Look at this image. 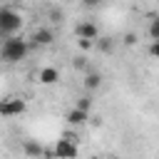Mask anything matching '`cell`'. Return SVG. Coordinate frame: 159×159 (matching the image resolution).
<instances>
[{"label": "cell", "mask_w": 159, "mask_h": 159, "mask_svg": "<svg viewBox=\"0 0 159 159\" xmlns=\"http://www.w3.org/2000/svg\"><path fill=\"white\" fill-rule=\"evenodd\" d=\"M27 42L17 35H10V37H2V45H0V60L7 62V65H15L20 60H25L27 55Z\"/></svg>", "instance_id": "6da1fadb"}, {"label": "cell", "mask_w": 159, "mask_h": 159, "mask_svg": "<svg viewBox=\"0 0 159 159\" xmlns=\"http://www.w3.org/2000/svg\"><path fill=\"white\" fill-rule=\"evenodd\" d=\"M22 27V15L12 7H0V37L17 35Z\"/></svg>", "instance_id": "7a4b0ae2"}, {"label": "cell", "mask_w": 159, "mask_h": 159, "mask_svg": "<svg viewBox=\"0 0 159 159\" xmlns=\"http://www.w3.org/2000/svg\"><path fill=\"white\" fill-rule=\"evenodd\" d=\"M25 109H27V104H25V99H20V97L0 99V117H20Z\"/></svg>", "instance_id": "3957f363"}, {"label": "cell", "mask_w": 159, "mask_h": 159, "mask_svg": "<svg viewBox=\"0 0 159 159\" xmlns=\"http://www.w3.org/2000/svg\"><path fill=\"white\" fill-rule=\"evenodd\" d=\"M55 157H60V159H72V157H77L80 154V147L75 144V139H70V137H65V139H57V144H55Z\"/></svg>", "instance_id": "277c9868"}, {"label": "cell", "mask_w": 159, "mask_h": 159, "mask_svg": "<svg viewBox=\"0 0 159 159\" xmlns=\"http://www.w3.org/2000/svg\"><path fill=\"white\" fill-rule=\"evenodd\" d=\"M67 124L70 127H84L87 124V119H89V109H82V107H72L70 112H67Z\"/></svg>", "instance_id": "5b68a950"}, {"label": "cell", "mask_w": 159, "mask_h": 159, "mask_svg": "<svg viewBox=\"0 0 159 159\" xmlns=\"http://www.w3.org/2000/svg\"><path fill=\"white\" fill-rule=\"evenodd\" d=\"M75 32H77V37H87V40H97L99 37V27L94 22H80L75 27Z\"/></svg>", "instance_id": "8992f818"}, {"label": "cell", "mask_w": 159, "mask_h": 159, "mask_svg": "<svg viewBox=\"0 0 159 159\" xmlns=\"http://www.w3.org/2000/svg\"><path fill=\"white\" fill-rule=\"evenodd\" d=\"M37 80H40V84H57L60 82V70L57 67H42L40 70V75H37Z\"/></svg>", "instance_id": "52a82bcc"}, {"label": "cell", "mask_w": 159, "mask_h": 159, "mask_svg": "<svg viewBox=\"0 0 159 159\" xmlns=\"http://www.w3.org/2000/svg\"><path fill=\"white\" fill-rule=\"evenodd\" d=\"M32 40H35V45H52L55 35H52V30H47V27H40V30H35Z\"/></svg>", "instance_id": "ba28073f"}, {"label": "cell", "mask_w": 159, "mask_h": 159, "mask_svg": "<svg viewBox=\"0 0 159 159\" xmlns=\"http://www.w3.org/2000/svg\"><path fill=\"white\" fill-rule=\"evenodd\" d=\"M22 149H25V154H27V157H42V154H45L42 144H37V142H32V139H27Z\"/></svg>", "instance_id": "9c48e42d"}, {"label": "cell", "mask_w": 159, "mask_h": 159, "mask_svg": "<svg viewBox=\"0 0 159 159\" xmlns=\"http://www.w3.org/2000/svg\"><path fill=\"white\" fill-rule=\"evenodd\" d=\"M99 84H102V75H99V72H89V75L84 77V87H87V89H97Z\"/></svg>", "instance_id": "30bf717a"}, {"label": "cell", "mask_w": 159, "mask_h": 159, "mask_svg": "<svg viewBox=\"0 0 159 159\" xmlns=\"http://www.w3.org/2000/svg\"><path fill=\"white\" fill-rule=\"evenodd\" d=\"M149 37H152V40H159V17H154V20L149 22Z\"/></svg>", "instance_id": "8fae6325"}, {"label": "cell", "mask_w": 159, "mask_h": 159, "mask_svg": "<svg viewBox=\"0 0 159 159\" xmlns=\"http://www.w3.org/2000/svg\"><path fill=\"white\" fill-rule=\"evenodd\" d=\"M97 47H99L102 52H109V50H112V40H109V37H99V42H97Z\"/></svg>", "instance_id": "7c38bea8"}, {"label": "cell", "mask_w": 159, "mask_h": 159, "mask_svg": "<svg viewBox=\"0 0 159 159\" xmlns=\"http://www.w3.org/2000/svg\"><path fill=\"white\" fill-rule=\"evenodd\" d=\"M149 55H152L154 60H159V40H152V45H149Z\"/></svg>", "instance_id": "4fadbf2b"}, {"label": "cell", "mask_w": 159, "mask_h": 159, "mask_svg": "<svg viewBox=\"0 0 159 159\" xmlns=\"http://www.w3.org/2000/svg\"><path fill=\"white\" fill-rule=\"evenodd\" d=\"M77 45H80L82 50H89V47L94 45V40H87V37H80V40H77Z\"/></svg>", "instance_id": "5bb4252c"}, {"label": "cell", "mask_w": 159, "mask_h": 159, "mask_svg": "<svg viewBox=\"0 0 159 159\" xmlns=\"http://www.w3.org/2000/svg\"><path fill=\"white\" fill-rule=\"evenodd\" d=\"M89 104H92V99H89V97H82V99L77 102V107H82V109H89Z\"/></svg>", "instance_id": "9a60e30c"}, {"label": "cell", "mask_w": 159, "mask_h": 159, "mask_svg": "<svg viewBox=\"0 0 159 159\" xmlns=\"http://www.w3.org/2000/svg\"><path fill=\"white\" fill-rule=\"evenodd\" d=\"M82 2H84L87 7H99V5L104 2V0H82Z\"/></svg>", "instance_id": "2e32d148"}, {"label": "cell", "mask_w": 159, "mask_h": 159, "mask_svg": "<svg viewBox=\"0 0 159 159\" xmlns=\"http://www.w3.org/2000/svg\"><path fill=\"white\" fill-rule=\"evenodd\" d=\"M124 42H127V45H134V42H137V35H132V32H129V35L124 37Z\"/></svg>", "instance_id": "e0dca14e"}, {"label": "cell", "mask_w": 159, "mask_h": 159, "mask_svg": "<svg viewBox=\"0 0 159 159\" xmlns=\"http://www.w3.org/2000/svg\"><path fill=\"white\" fill-rule=\"evenodd\" d=\"M72 65H75L77 70H80V67H84V57H75V62H72Z\"/></svg>", "instance_id": "ac0fdd59"}, {"label": "cell", "mask_w": 159, "mask_h": 159, "mask_svg": "<svg viewBox=\"0 0 159 159\" xmlns=\"http://www.w3.org/2000/svg\"><path fill=\"white\" fill-rule=\"evenodd\" d=\"M0 45H2V37H0Z\"/></svg>", "instance_id": "d6986e66"}]
</instances>
